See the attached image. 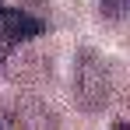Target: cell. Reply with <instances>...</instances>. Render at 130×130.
Masks as SVG:
<instances>
[{
    "label": "cell",
    "mask_w": 130,
    "mask_h": 130,
    "mask_svg": "<svg viewBox=\"0 0 130 130\" xmlns=\"http://www.w3.org/2000/svg\"><path fill=\"white\" fill-rule=\"evenodd\" d=\"M102 7H106V14H123L130 11V0H102Z\"/></svg>",
    "instance_id": "cell-2"
},
{
    "label": "cell",
    "mask_w": 130,
    "mask_h": 130,
    "mask_svg": "<svg viewBox=\"0 0 130 130\" xmlns=\"http://www.w3.org/2000/svg\"><path fill=\"white\" fill-rule=\"evenodd\" d=\"M46 25L35 18V14H25V11H14V7H4L0 0V63L11 56V49L18 42H28L35 35H42Z\"/></svg>",
    "instance_id": "cell-1"
}]
</instances>
